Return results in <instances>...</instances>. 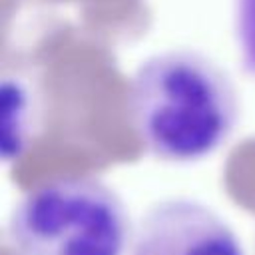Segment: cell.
<instances>
[{
  "label": "cell",
  "instance_id": "obj_2",
  "mask_svg": "<svg viewBox=\"0 0 255 255\" xmlns=\"http://www.w3.org/2000/svg\"><path fill=\"white\" fill-rule=\"evenodd\" d=\"M128 211L102 179L64 175L28 189L12 209L8 243L16 255H124Z\"/></svg>",
  "mask_w": 255,
  "mask_h": 255
},
{
  "label": "cell",
  "instance_id": "obj_4",
  "mask_svg": "<svg viewBox=\"0 0 255 255\" xmlns=\"http://www.w3.org/2000/svg\"><path fill=\"white\" fill-rule=\"evenodd\" d=\"M235 34L243 68L255 76V0H235Z\"/></svg>",
  "mask_w": 255,
  "mask_h": 255
},
{
  "label": "cell",
  "instance_id": "obj_3",
  "mask_svg": "<svg viewBox=\"0 0 255 255\" xmlns=\"http://www.w3.org/2000/svg\"><path fill=\"white\" fill-rule=\"evenodd\" d=\"M131 255H245L233 229L207 205L171 197L139 217Z\"/></svg>",
  "mask_w": 255,
  "mask_h": 255
},
{
  "label": "cell",
  "instance_id": "obj_1",
  "mask_svg": "<svg viewBox=\"0 0 255 255\" xmlns=\"http://www.w3.org/2000/svg\"><path fill=\"white\" fill-rule=\"evenodd\" d=\"M128 110L139 141L165 161H195L213 153L239 116L229 74L189 48L143 60L129 80Z\"/></svg>",
  "mask_w": 255,
  "mask_h": 255
}]
</instances>
